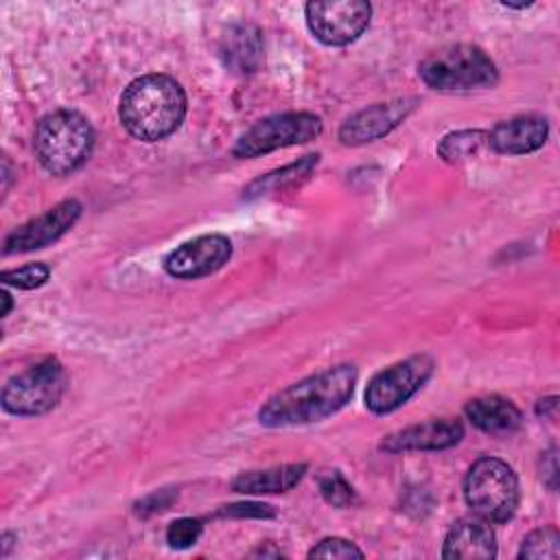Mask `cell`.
Instances as JSON below:
<instances>
[{"mask_svg":"<svg viewBox=\"0 0 560 560\" xmlns=\"http://www.w3.org/2000/svg\"><path fill=\"white\" fill-rule=\"evenodd\" d=\"M357 376V368L348 363L311 374L267 398L258 409V422L271 429L319 422L352 398Z\"/></svg>","mask_w":560,"mask_h":560,"instance_id":"6da1fadb","label":"cell"},{"mask_svg":"<svg viewBox=\"0 0 560 560\" xmlns=\"http://www.w3.org/2000/svg\"><path fill=\"white\" fill-rule=\"evenodd\" d=\"M186 116V94L168 74H144L133 79L118 105V118L129 136L158 142L171 136Z\"/></svg>","mask_w":560,"mask_h":560,"instance_id":"7a4b0ae2","label":"cell"},{"mask_svg":"<svg viewBox=\"0 0 560 560\" xmlns=\"http://www.w3.org/2000/svg\"><path fill=\"white\" fill-rule=\"evenodd\" d=\"M33 147L50 175H70L88 162L94 149V129L83 114L57 109L37 122Z\"/></svg>","mask_w":560,"mask_h":560,"instance_id":"3957f363","label":"cell"},{"mask_svg":"<svg viewBox=\"0 0 560 560\" xmlns=\"http://www.w3.org/2000/svg\"><path fill=\"white\" fill-rule=\"evenodd\" d=\"M418 74L429 88L442 92L490 88L499 77L494 61L472 44H453L431 52L420 61Z\"/></svg>","mask_w":560,"mask_h":560,"instance_id":"277c9868","label":"cell"},{"mask_svg":"<svg viewBox=\"0 0 560 560\" xmlns=\"http://www.w3.org/2000/svg\"><path fill=\"white\" fill-rule=\"evenodd\" d=\"M464 499L477 518L503 523L518 508V479L503 459L481 457L464 479Z\"/></svg>","mask_w":560,"mask_h":560,"instance_id":"5b68a950","label":"cell"},{"mask_svg":"<svg viewBox=\"0 0 560 560\" xmlns=\"http://www.w3.org/2000/svg\"><path fill=\"white\" fill-rule=\"evenodd\" d=\"M66 387L68 374L63 365L50 357L7 381L2 407L13 416H42L57 407Z\"/></svg>","mask_w":560,"mask_h":560,"instance_id":"8992f818","label":"cell"},{"mask_svg":"<svg viewBox=\"0 0 560 560\" xmlns=\"http://www.w3.org/2000/svg\"><path fill=\"white\" fill-rule=\"evenodd\" d=\"M322 133V118L311 112H287L258 120L234 144L236 158H258L276 149L304 144Z\"/></svg>","mask_w":560,"mask_h":560,"instance_id":"52a82bcc","label":"cell"},{"mask_svg":"<svg viewBox=\"0 0 560 560\" xmlns=\"http://www.w3.org/2000/svg\"><path fill=\"white\" fill-rule=\"evenodd\" d=\"M433 359L427 354H416L398 361L372 376L365 389V407L376 413H389L402 407L433 374Z\"/></svg>","mask_w":560,"mask_h":560,"instance_id":"ba28073f","label":"cell"},{"mask_svg":"<svg viewBox=\"0 0 560 560\" xmlns=\"http://www.w3.org/2000/svg\"><path fill=\"white\" fill-rule=\"evenodd\" d=\"M372 7L363 0H322L304 7L306 26L326 46H346L370 26Z\"/></svg>","mask_w":560,"mask_h":560,"instance_id":"9c48e42d","label":"cell"},{"mask_svg":"<svg viewBox=\"0 0 560 560\" xmlns=\"http://www.w3.org/2000/svg\"><path fill=\"white\" fill-rule=\"evenodd\" d=\"M232 256V243L223 234H201L171 249L164 258V271L171 278L195 280L219 271Z\"/></svg>","mask_w":560,"mask_h":560,"instance_id":"30bf717a","label":"cell"},{"mask_svg":"<svg viewBox=\"0 0 560 560\" xmlns=\"http://www.w3.org/2000/svg\"><path fill=\"white\" fill-rule=\"evenodd\" d=\"M81 217V203L77 199H63L44 214L18 225L7 234L2 252L4 254H24L39 247H46L61 238Z\"/></svg>","mask_w":560,"mask_h":560,"instance_id":"8fae6325","label":"cell"},{"mask_svg":"<svg viewBox=\"0 0 560 560\" xmlns=\"http://www.w3.org/2000/svg\"><path fill=\"white\" fill-rule=\"evenodd\" d=\"M413 105H416V98H396L387 103H374L341 122L339 140L350 147L378 140L387 136L392 129H396L413 109Z\"/></svg>","mask_w":560,"mask_h":560,"instance_id":"7c38bea8","label":"cell"},{"mask_svg":"<svg viewBox=\"0 0 560 560\" xmlns=\"http://www.w3.org/2000/svg\"><path fill=\"white\" fill-rule=\"evenodd\" d=\"M464 438V427L457 420H429L389 433L381 448L387 453L402 451H442L455 446Z\"/></svg>","mask_w":560,"mask_h":560,"instance_id":"4fadbf2b","label":"cell"},{"mask_svg":"<svg viewBox=\"0 0 560 560\" xmlns=\"http://www.w3.org/2000/svg\"><path fill=\"white\" fill-rule=\"evenodd\" d=\"M549 136V125L542 116H516L494 125L488 131V144L497 153L523 155L540 149Z\"/></svg>","mask_w":560,"mask_h":560,"instance_id":"5bb4252c","label":"cell"},{"mask_svg":"<svg viewBox=\"0 0 560 560\" xmlns=\"http://www.w3.org/2000/svg\"><path fill=\"white\" fill-rule=\"evenodd\" d=\"M497 556L494 532L483 518L457 521L442 547V558L446 560H488Z\"/></svg>","mask_w":560,"mask_h":560,"instance_id":"9a60e30c","label":"cell"},{"mask_svg":"<svg viewBox=\"0 0 560 560\" xmlns=\"http://www.w3.org/2000/svg\"><path fill=\"white\" fill-rule=\"evenodd\" d=\"M221 61L236 74H252L262 63V33L249 22L232 24L219 44Z\"/></svg>","mask_w":560,"mask_h":560,"instance_id":"2e32d148","label":"cell"},{"mask_svg":"<svg viewBox=\"0 0 560 560\" xmlns=\"http://www.w3.org/2000/svg\"><path fill=\"white\" fill-rule=\"evenodd\" d=\"M466 418L486 433L501 435V433H512L523 424V416L518 407L497 394L490 396H479L466 402Z\"/></svg>","mask_w":560,"mask_h":560,"instance_id":"e0dca14e","label":"cell"},{"mask_svg":"<svg viewBox=\"0 0 560 560\" xmlns=\"http://www.w3.org/2000/svg\"><path fill=\"white\" fill-rule=\"evenodd\" d=\"M304 472H306V464H282L265 470H247L234 477L232 490L241 494L287 492L300 483Z\"/></svg>","mask_w":560,"mask_h":560,"instance_id":"ac0fdd59","label":"cell"},{"mask_svg":"<svg viewBox=\"0 0 560 560\" xmlns=\"http://www.w3.org/2000/svg\"><path fill=\"white\" fill-rule=\"evenodd\" d=\"M319 162V155H304L302 160L293 162V164H287L278 171H271L258 179H254L247 190H245V199H254V197H260V195H267L269 190H282L287 186H293L298 184L300 179H306L311 175V171L317 166Z\"/></svg>","mask_w":560,"mask_h":560,"instance_id":"d6986e66","label":"cell"},{"mask_svg":"<svg viewBox=\"0 0 560 560\" xmlns=\"http://www.w3.org/2000/svg\"><path fill=\"white\" fill-rule=\"evenodd\" d=\"M488 142V131L483 129H459L446 133L438 144V155L444 162H459L475 155Z\"/></svg>","mask_w":560,"mask_h":560,"instance_id":"ffe728a7","label":"cell"},{"mask_svg":"<svg viewBox=\"0 0 560 560\" xmlns=\"http://www.w3.org/2000/svg\"><path fill=\"white\" fill-rule=\"evenodd\" d=\"M560 556V534L553 525L540 527L529 532L523 538V545L518 549V558L527 560H542V558H558Z\"/></svg>","mask_w":560,"mask_h":560,"instance_id":"44dd1931","label":"cell"},{"mask_svg":"<svg viewBox=\"0 0 560 560\" xmlns=\"http://www.w3.org/2000/svg\"><path fill=\"white\" fill-rule=\"evenodd\" d=\"M2 282L9 287H18V289H37L42 287L48 278H50V267L44 262H28L22 265L18 269H7L2 271Z\"/></svg>","mask_w":560,"mask_h":560,"instance_id":"7402d4cb","label":"cell"},{"mask_svg":"<svg viewBox=\"0 0 560 560\" xmlns=\"http://www.w3.org/2000/svg\"><path fill=\"white\" fill-rule=\"evenodd\" d=\"M319 492H322V497H324L328 503L339 505V508L350 505V503L357 501V494H354L352 486H350L337 470L326 472V475L319 477Z\"/></svg>","mask_w":560,"mask_h":560,"instance_id":"603a6c76","label":"cell"},{"mask_svg":"<svg viewBox=\"0 0 560 560\" xmlns=\"http://www.w3.org/2000/svg\"><path fill=\"white\" fill-rule=\"evenodd\" d=\"M201 529H203V525L197 518H188V516L177 518L166 529V542L173 549H188L199 540Z\"/></svg>","mask_w":560,"mask_h":560,"instance_id":"cb8c5ba5","label":"cell"},{"mask_svg":"<svg viewBox=\"0 0 560 560\" xmlns=\"http://www.w3.org/2000/svg\"><path fill=\"white\" fill-rule=\"evenodd\" d=\"M308 558H341V560H350V558H363V551L346 540V538H324L319 540L311 551H308Z\"/></svg>","mask_w":560,"mask_h":560,"instance_id":"d4e9b609","label":"cell"},{"mask_svg":"<svg viewBox=\"0 0 560 560\" xmlns=\"http://www.w3.org/2000/svg\"><path fill=\"white\" fill-rule=\"evenodd\" d=\"M219 514L223 516H236V518H271L273 516V510L265 503H256V501H249V503H234V505H225Z\"/></svg>","mask_w":560,"mask_h":560,"instance_id":"484cf974","label":"cell"},{"mask_svg":"<svg viewBox=\"0 0 560 560\" xmlns=\"http://www.w3.org/2000/svg\"><path fill=\"white\" fill-rule=\"evenodd\" d=\"M175 499V492L173 490H158L149 497H144L142 501L136 503V512L147 516V514H155V512H162L171 505V501Z\"/></svg>","mask_w":560,"mask_h":560,"instance_id":"4316f807","label":"cell"},{"mask_svg":"<svg viewBox=\"0 0 560 560\" xmlns=\"http://www.w3.org/2000/svg\"><path fill=\"white\" fill-rule=\"evenodd\" d=\"M540 475H542V481L547 483L549 490H556L558 486V448L551 446L549 451L542 453V459H540Z\"/></svg>","mask_w":560,"mask_h":560,"instance_id":"83f0119b","label":"cell"},{"mask_svg":"<svg viewBox=\"0 0 560 560\" xmlns=\"http://www.w3.org/2000/svg\"><path fill=\"white\" fill-rule=\"evenodd\" d=\"M556 405H558V398H556V396H549V398L538 400L536 411H538V416H547L549 411H553V409H556Z\"/></svg>","mask_w":560,"mask_h":560,"instance_id":"f1b7e54d","label":"cell"},{"mask_svg":"<svg viewBox=\"0 0 560 560\" xmlns=\"http://www.w3.org/2000/svg\"><path fill=\"white\" fill-rule=\"evenodd\" d=\"M2 302H4V306H2V317H7V315H9V311H11V306H13L9 291H2Z\"/></svg>","mask_w":560,"mask_h":560,"instance_id":"f546056e","label":"cell"}]
</instances>
